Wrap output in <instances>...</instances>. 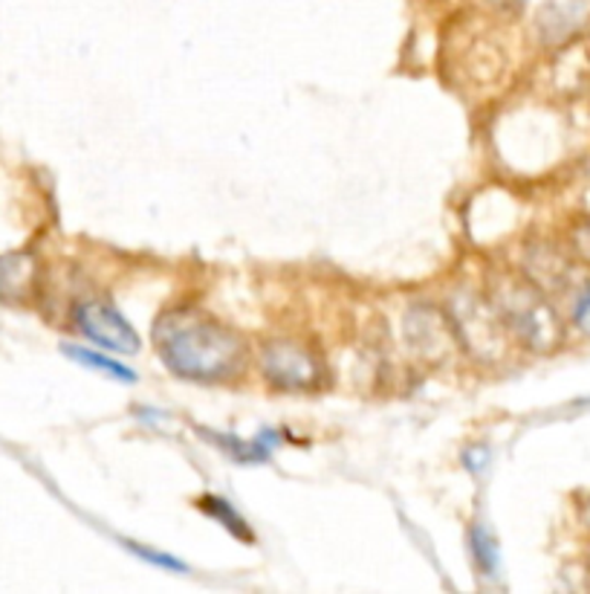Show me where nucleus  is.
I'll return each instance as SVG.
<instances>
[{
	"mask_svg": "<svg viewBox=\"0 0 590 594\" xmlns=\"http://www.w3.org/2000/svg\"><path fill=\"white\" fill-rule=\"evenodd\" d=\"M154 349L171 375L192 382L235 380L250 359V349L235 328L192 305L165 310L157 319Z\"/></svg>",
	"mask_w": 590,
	"mask_h": 594,
	"instance_id": "1",
	"label": "nucleus"
},
{
	"mask_svg": "<svg viewBox=\"0 0 590 594\" xmlns=\"http://www.w3.org/2000/svg\"><path fill=\"white\" fill-rule=\"evenodd\" d=\"M493 308L498 310L504 328L512 340L530 351L547 354L565 340V328L556 308L544 299L542 287L518 276H501L489 294Z\"/></svg>",
	"mask_w": 590,
	"mask_h": 594,
	"instance_id": "2",
	"label": "nucleus"
},
{
	"mask_svg": "<svg viewBox=\"0 0 590 594\" xmlns=\"http://www.w3.org/2000/svg\"><path fill=\"white\" fill-rule=\"evenodd\" d=\"M452 325L458 342L472 351L477 359H495L501 354L507 328L489 299H477L472 294H461L452 299Z\"/></svg>",
	"mask_w": 590,
	"mask_h": 594,
	"instance_id": "3",
	"label": "nucleus"
},
{
	"mask_svg": "<svg viewBox=\"0 0 590 594\" xmlns=\"http://www.w3.org/2000/svg\"><path fill=\"white\" fill-rule=\"evenodd\" d=\"M261 372L276 389L310 391L322 382V359L310 345L296 340H269L261 349Z\"/></svg>",
	"mask_w": 590,
	"mask_h": 594,
	"instance_id": "4",
	"label": "nucleus"
},
{
	"mask_svg": "<svg viewBox=\"0 0 590 594\" xmlns=\"http://www.w3.org/2000/svg\"><path fill=\"white\" fill-rule=\"evenodd\" d=\"M73 322L81 334L93 340L102 349L119 351V354H137L139 334L128 319L105 299H84L73 308Z\"/></svg>",
	"mask_w": 590,
	"mask_h": 594,
	"instance_id": "5",
	"label": "nucleus"
},
{
	"mask_svg": "<svg viewBox=\"0 0 590 594\" xmlns=\"http://www.w3.org/2000/svg\"><path fill=\"white\" fill-rule=\"evenodd\" d=\"M405 336H408V349L426 359H443L458 345L452 319L443 317L440 310L429 308V305H417V308L408 310Z\"/></svg>",
	"mask_w": 590,
	"mask_h": 594,
	"instance_id": "6",
	"label": "nucleus"
},
{
	"mask_svg": "<svg viewBox=\"0 0 590 594\" xmlns=\"http://www.w3.org/2000/svg\"><path fill=\"white\" fill-rule=\"evenodd\" d=\"M590 26V0H544L539 33L547 44H565Z\"/></svg>",
	"mask_w": 590,
	"mask_h": 594,
	"instance_id": "7",
	"label": "nucleus"
},
{
	"mask_svg": "<svg viewBox=\"0 0 590 594\" xmlns=\"http://www.w3.org/2000/svg\"><path fill=\"white\" fill-rule=\"evenodd\" d=\"M35 259L33 253L0 255V301H21L33 294L35 287Z\"/></svg>",
	"mask_w": 590,
	"mask_h": 594,
	"instance_id": "8",
	"label": "nucleus"
},
{
	"mask_svg": "<svg viewBox=\"0 0 590 594\" xmlns=\"http://www.w3.org/2000/svg\"><path fill=\"white\" fill-rule=\"evenodd\" d=\"M61 351H65L67 357L73 359V363H79V366L96 368V372H102V375L114 377V380H122V382H137V372H130L125 363H116V359L105 357V354H99V351L81 349V345H61Z\"/></svg>",
	"mask_w": 590,
	"mask_h": 594,
	"instance_id": "9",
	"label": "nucleus"
},
{
	"mask_svg": "<svg viewBox=\"0 0 590 594\" xmlns=\"http://www.w3.org/2000/svg\"><path fill=\"white\" fill-rule=\"evenodd\" d=\"M200 511H206L209 516H215V519L223 525V528H229L232 534H235L238 539H243V542H252V530L246 528V522H243L241 513L235 511V507L229 505L227 499H218V496H203L200 499Z\"/></svg>",
	"mask_w": 590,
	"mask_h": 594,
	"instance_id": "10",
	"label": "nucleus"
},
{
	"mask_svg": "<svg viewBox=\"0 0 590 594\" xmlns=\"http://www.w3.org/2000/svg\"><path fill=\"white\" fill-rule=\"evenodd\" d=\"M470 546L472 553H475L477 566H481V571H484V574H495V571H498V562H501V553H498L495 537L484 528V525H475V528H472Z\"/></svg>",
	"mask_w": 590,
	"mask_h": 594,
	"instance_id": "11",
	"label": "nucleus"
},
{
	"mask_svg": "<svg viewBox=\"0 0 590 594\" xmlns=\"http://www.w3.org/2000/svg\"><path fill=\"white\" fill-rule=\"evenodd\" d=\"M125 546H128L130 553H137V557H142L146 562H151V566H160V569L165 571H186V562H180L177 557H171V553L154 551V548L139 546V542H125Z\"/></svg>",
	"mask_w": 590,
	"mask_h": 594,
	"instance_id": "12",
	"label": "nucleus"
},
{
	"mask_svg": "<svg viewBox=\"0 0 590 594\" xmlns=\"http://www.w3.org/2000/svg\"><path fill=\"white\" fill-rule=\"evenodd\" d=\"M570 241H574L576 253L582 255V259L590 264V220H585V224H579V227L574 229Z\"/></svg>",
	"mask_w": 590,
	"mask_h": 594,
	"instance_id": "13",
	"label": "nucleus"
},
{
	"mask_svg": "<svg viewBox=\"0 0 590 594\" xmlns=\"http://www.w3.org/2000/svg\"><path fill=\"white\" fill-rule=\"evenodd\" d=\"M574 322H576V328H579V331H582L585 336H590V294L582 296V299L576 301Z\"/></svg>",
	"mask_w": 590,
	"mask_h": 594,
	"instance_id": "14",
	"label": "nucleus"
},
{
	"mask_svg": "<svg viewBox=\"0 0 590 594\" xmlns=\"http://www.w3.org/2000/svg\"><path fill=\"white\" fill-rule=\"evenodd\" d=\"M582 522L588 525V530H590V502H585V507H582Z\"/></svg>",
	"mask_w": 590,
	"mask_h": 594,
	"instance_id": "15",
	"label": "nucleus"
}]
</instances>
